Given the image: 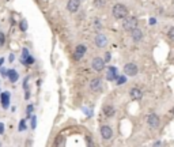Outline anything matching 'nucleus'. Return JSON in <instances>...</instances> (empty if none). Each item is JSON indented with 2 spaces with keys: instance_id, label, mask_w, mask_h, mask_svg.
<instances>
[{
  "instance_id": "bb28decb",
  "label": "nucleus",
  "mask_w": 174,
  "mask_h": 147,
  "mask_svg": "<svg viewBox=\"0 0 174 147\" xmlns=\"http://www.w3.org/2000/svg\"><path fill=\"white\" fill-rule=\"evenodd\" d=\"M4 132V125H3V123H0V134H3Z\"/></svg>"
},
{
  "instance_id": "a878e982",
  "label": "nucleus",
  "mask_w": 174,
  "mask_h": 147,
  "mask_svg": "<svg viewBox=\"0 0 174 147\" xmlns=\"http://www.w3.org/2000/svg\"><path fill=\"white\" fill-rule=\"evenodd\" d=\"M33 112V105H29V108H27V116H30V113Z\"/></svg>"
},
{
  "instance_id": "dca6fc26",
  "label": "nucleus",
  "mask_w": 174,
  "mask_h": 147,
  "mask_svg": "<svg viewBox=\"0 0 174 147\" xmlns=\"http://www.w3.org/2000/svg\"><path fill=\"white\" fill-rule=\"evenodd\" d=\"M18 78H19V75H18V72L15 71V70H8V79H10V82H16L18 80Z\"/></svg>"
},
{
  "instance_id": "1a4fd4ad",
  "label": "nucleus",
  "mask_w": 174,
  "mask_h": 147,
  "mask_svg": "<svg viewBox=\"0 0 174 147\" xmlns=\"http://www.w3.org/2000/svg\"><path fill=\"white\" fill-rule=\"evenodd\" d=\"M102 82H101V79H98V78H95V79H93L90 82V89L93 90V91H99L101 90V86H102Z\"/></svg>"
},
{
  "instance_id": "c85d7f7f",
  "label": "nucleus",
  "mask_w": 174,
  "mask_h": 147,
  "mask_svg": "<svg viewBox=\"0 0 174 147\" xmlns=\"http://www.w3.org/2000/svg\"><path fill=\"white\" fill-rule=\"evenodd\" d=\"M23 86H25V89L27 87V78H26V79H25V82H23Z\"/></svg>"
},
{
  "instance_id": "473e14b6",
  "label": "nucleus",
  "mask_w": 174,
  "mask_h": 147,
  "mask_svg": "<svg viewBox=\"0 0 174 147\" xmlns=\"http://www.w3.org/2000/svg\"><path fill=\"white\" fill-rule=\"evenodd\" d=\"M0 146H1V143H0Z\"/></svg>"
},
{
  "instance_id": "4468645a",
  "label": "nucleus",
  "mask_w": 174,
  "mask_h": 147,
  "mask_svg": "<svg viewBox=\"0 0 174 147\" xmlns=\"http://www.w3.org/2000/svg\"><path fill=\"white\" fill-rule=\"evenodd\" d=\"M132 38H133L135 41H142V38H143V33H142V30L140 29H133L132 30Z\"/></svg>"
},
{
  "instance_id": "f257e3e1",
  "label": "nucleus",
  "mask_w": 174,
  "mask_h": 147,
  "mask_svg": "<svg viewBox=\"0 0 174 147\" xmlns=\"http://www.w3.org/2000/svg\"><path fill=\"white\" fill-rule=\"evenodd\" d=\"M113 15L117 19H123V18H127L128 16V8L124 6V4H116L113 7Z\"/></svg>"
},
{
  "instance_id": "5701e85b",
  "label": "nucleus",
  "mask_w": 174,
  "mask_h": 147,
  "mask_svg": "<svg viewBox=\"0 0 174 147\" xmlns=\"http://www.w3.org/2000/svg\"><path fill=\"white\" fill-rule=\"evenodd\" d=\"M0 72H1V76H3V78L8 76V71H7V70H4V68H1V70H0Z\"/></svg>"
},
{
  "instance_id": "a211bd4d",
  "label": "nucleus",
  "mask_w": 174,
  "mask_h": 147,
  "mask_svg": "<svg viewBox=\"0 0 174 147\" xmlns=\"http://www.w3.org/2000/svg\"><path fill=\"white\" fill-rule=\"evenodd\" d=\"M26 29H27V23H26V20H22V22H20V30H22V32H26Z\"/></svg>"
},
{
  "instance_id": "4be33fe9",
  "label": "nucleus",
  "mask_w": 174,
  "mask_h": 147,
  "mask_svg": "<svg viewBox=\"0 0 174 147\" xmlns=\"http://www.w3.org/2000/svg\"><path fill=\"white\" fill-rule=\"evenodd\" d=\"M125 80H127V79H125V76H120L119 79H117V84H123Z\"/></svg>"
},
{
  "instance_id": "2f4dec72",
  "label": "nucleus",
  "mask_w": 174,
  "mask_h": 147,
  "mask_svg": "<svg viewBox=\"0 0 174 147\" xmlns=\"http://www.w3.org/2000/svg\"><path fill=\"white\" fill-rule=\"evenodd\" d=\"M171 113H173V115H174V108H173V109H171Z\"/></svg>"
},
{
  "instance_id": "2eb2a0df",
  "label": "nucleus",
  "mask_w": 174,
  "mask_h": 147,
  "mask_svg": "<svg viewBox=\"0 0 174 147\" xmlns=\"http://www.w3.org/2000/svg\"><path fill=\"white\" fill-rule=\"evenodd\" d=\"M103 115L106 116V117H112V116L114 115V106H110V105L103 106Z\"/></svg>"
},
{
  "instance_id": "6e6552de",
  "label": "nucleus",
  "mask_w": 174,
  "mask_h": 147,
  "mask_svg": "<svg viewBox=\"0 0 174 147\" xmlns=\"http://www.w3.org/2000/svg\"><path fill=\"white\" fill-rule=\"evenodd\" d=\"M147 123H148V125H150L151 128H156L159 125V117L156 115H150L148 116V119H147Z\"/></svg>"
},
{
  "instance_id": "9b49d317",
  "label": "nucleus",
  "mask_w": 174,
  "mask_h": 147,
  "mask_svg": "<svg viewBox=\"0 0 174 147\" xmlns=\"http://www.w3.org/2000/svg\"><path fill=\"white\" fill-rule=\"evenodd\" d=\"M129 96H130V98H132V99H140L143 97V93H142V90H140V89L133 87V89H130Z\"/></svg>"
},
{
  "instance_id": "b1692460",
  "label": "nucleus",
  "mask_w": 174,
  "mask_h": 147,
  "mask_svg": "<svg viewBox=\"0 0 174 147\" xmlns=\"http://www.w3.org/2000/svg\"><path fill=\"white\" fill-rule=\"evenodd\" d=\"M22 52H23V53H22V55H23V59H22V60H25V59H26V57L29 56V51H27L26 48H23V51H22Z\"/></svg>"
},
{
  "instance_id": "c756f323",
  "label": "nucleus",
  "mask_w": 174,
  "mask_h": 147,
  "mask_svg": "<svg viewBox=\"0 0 174 147\" xmlns=\"http://www.w3.org/2000/svg\"><path fill=\"white\" fill-rule=\"evenodd\" d=\"M3 63H4V59H0V68H1V65H3Z\"/></svg>"
},
{
  "instance_id": "f3484780",
  "label": "nucleus",
  "mask_w": 174,
  "mask_h": 147,
  "mask_svg": "<svg viewBox=\"0 0 174 147\" xmlns=\"http://www.w3.org/2000/svg\"><path fill=\"white\" fill-rule=\"evenodd\" d=\"M106 4V0H94V6L97 8H102Z\"/></svg>"
},
{
  "instance_id": "423d86ee",
  "label": "nucleus",
  "mask_w": 174,
  "mask_h": 147,
  "mask_svg": "<svg viewBox=\"0 0 174 147\" xmlns=\"http://www.w3.org/2000/svg\"><path fill=\"white\" fill-rule=\"evenodd\" d=\"M84 53H86V46L84 45H78L75 49V53H74V57H75V60H80L84 56Z\"/></svg>"
},
{
  "instance_id": "cd10ccee",
  "label": "nucleus",
  "mask_w": 174,
  "mask_h": 147,
  "mask_svg": "<svg viewBox=\"0 0 174 147\" xmlns=\"http://www.w3.org/2000/svg\"><path fill=\"white\" fill-rule=\"evenodd\" d=\"M109 60H110V53H106V57H105V61H109Z\"/></svg>"
},
{
  "instance_id": "20e7f679",
  "label": "nucleus",
  "mask_w": 174,
  "mask_h": 147,
  "mask_svg": "<svg viewBox=\"0 0 174 147\" xmlns=\"http://www.w3.org/2000/svg\"><path fill=\"white\" fill-rule=\"evenodd\" d=\"M124 72L129 76H135L138 74V67H136V64L133 63H128L125 67H124Z\"/></svg>"
},
{
  "instance_id": "39448f33",
  "label": "nucleus",
  "mask_w": 174,
  "mask_h": 147,
  "mask_svg": "<svg viewBox=\"0 0 174 147\" xmlns=\"http://www.w3.org/2000/svg\"><path fill=\"white\" fill-rule=\"evenodd\" d=\"M80 6V0H68V4H67V10L69 12H76L78 8Z\"/></svg>"
},
{
  "instance_id": "393cba45",
  "label": "nucleus",
  "mask_w": 174,
  "mask_h": 147,
  "mask_svg": "<svg viewBox=\"0 0 174 147\" xmlns=\"http://www.w3.org/2000/svg\"><path fill=\"white\" fill-rule=\"evenodd\" d=\"M4 41H6V37H4L3 33H0V45H3Z\"/></svg>"
},
{
  "instance_id": "7ed1b4c3",
  "label": "nucleus",
  "mask_w": 174,
  "mask_h": 147,
  "mask_svg": "<svg viewBox=\"0 0 174 147\" xmlns=\"http://www.w3.org/2000/svg\"><path fill=\"white\" fill-rule=\"evenodd\" d=\"M105 60L101 59V57H95V59H93V61H91V65H93V68H94L95 71H102L103 67H105Z\"/></svg>"
},
{
  "instance_id": "9d476101",
  "label": "nucleus",
  "mask_w": 174,
  "mask_h": 147,
  "mask_svg": "<svg viewBox=\"0 0 174 147\" xmlns=\"http://www.w3.org/2000/svg\"><path fill=\"white\" fill-rule=\"evenodd\" d=\"M106 37L103 36V34H98V36L95 37V45L99 46V48H103L105 45H106Z\"/></svg>"
},
{
  "instance_id": "f03ea898",
  "label": "nucleus",
  "mask_w": 174,
  "mask_h": 147,
  "mask_svg": "<svg viewBox=\"0 0 174 147\" xmlns=\"http://www.w3.org/2000/svg\"><path fill=\"white\" fill-rule=\"evenodd\" d=\"M123 27L124 30H128V32H132L133 29L138 27V19L130 16V18H125V20L123 22Z\"/></svg>"
},
{
  "instance_id": "6ab92c4d",
  "label": "nucleus",
  "mask_w": 174,
  "mask_h": 147,
  "mask_svg": "<svg viewBox=\"0 0 174 147\" xmlns=\"http://www.w3.org/2000/svg\"><path fill=\"white\" fill-rule=\"evenodd\" d=\"M26 129V123H25V120H22L19 123V131H25Z\"/></svg>"
},
{
  "instance_id": "0eeeda50",
  "label": "nucleus",
  "mask_w": 174,
  "mask_h": 147,
  "mask_svg": "<svg viewBox=\"0 0 174 147\" xmlns=\"http://www.w3.org/2000/svg\"><path fill=\"white\" fill-rule=\"evenodd\" d=\"M101 135H102L103 139H110L112 135H113V131H112V128L109 127V125H103V127H101Z\"/></svg>"
},
{
  "instance_id": "f8f14e48",
  "label": "nucleus",
  "mask_w": 174,
  "mask_h": 147,
  "mask_svg": "<svg viewBox=\"0 0 174 147\" xmlns=\"http://www.w3.org/2000/svg\"><path fill=\"white\" fill-rule=\"evenodd\" d=\"M114 78H117V68L109 67V70H107L106 79H107V80H114Z\"/></svg>"
},
{
  "instance_id": "aec40b11",
  "label": "nucleus",
  "mask_w": 174,
  "mask_h": 147,
  "mask_svg": "<svg viewBox=\"0 0 174 147\" xmlns=\"http://www.w3.org/2000/svg\"><path fill=\"white\" fill-rule=\"evenodd\" d=\"M169 38H170L171 41H174V27H171L170 30H169Z\"/></svg>"
},
{
  "instance_id": "ddd939ff",
  "label": "nucleus",
  "mask_w": 174,
  "mask_h": 147,
  "mask_svg": "<svg viewBox=\"0 0 174 147\" xmlns=\"http://www.w3.org/2000/svg\"><path fill=\"white\" fill-rule=\"evenodd\" d=\"M1 105H3V108L10 106V93L8 91H4L1 94Z\"/></svg>"
},
{
  "instance_id": "7c9ffc66",
  "label": "nucleus",
  "mask_w": 174,
  "mask_h": 147,
  "mask_svg": "<svg viewBox=\"0 0 174 147\" xmlns=\"http://www.w3.org/2000/svg\"><path fill=\"white\" fill-rule=\"evenodd\" d=\"M150 23H151V25H154V23H155V19H154V18H151V20H150Z\"/></svg>"
},
{
  "instance_id": "412c9836",
  "label": "nucleus",
  "mask_w": 174,
  "mask_h": 147,
  "mask_svg": "<svg viewBox=\"0 0 174 147\" xmlns=\"http://www.w3.org/2000/svg\"><path fill=\"white\" fill-rule=\"evenodd\" d=\"M30 119H32V128H36L37 117H36V116H30Z\"/></svg>"
}]
</instances>
